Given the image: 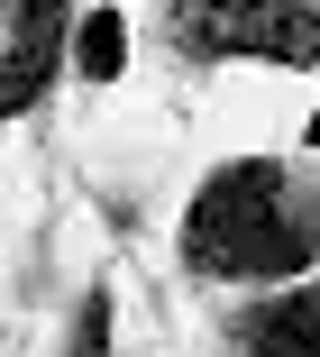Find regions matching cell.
Instances as JSON below:
<instances>
[{"instance_id":"obj_1","label":"cell","mask_w":320,"mask_h":357,"mask_svg":"<svg viewBox=\"0 0 320 357\" xmlns=\"http://www.w3.org/2000/svg\"><path fill=\"white\" fill-rule=\"evenodd\" d=\"M183 266L201 284H293L320 266V192L275 156H229L183 202Z\"/></svg>"},{"instance_id":"obj_2","label":"cell","mask_w":320,"mask_h":357,"mask_svg":"<svg viewBox=\"0 0 320 357\" xmlns=\"http://www.w3.org/2000/svg\"><path fill=\"white\" fill-rule=\"evenodd\" d=\"M174 46L192 64H229L257 55L284 74L320 64V0H174Z\"/></svg>"},{"instance_id":"obj_3","label":"cell","mask_w":320,"mask_h":357,"mask_svg":"<svg viewBox=\"0 0 320 357\" xmlns=\"http://www.w3.org/2000/svg\"><path fill=\"white\" fill-rule=\"evenodd\" d=\"M64 37H73V0H10V46H0V119H28L55 74H64Z\"/></svg>"},{"instance_id":"obj_4","label":"cell","mask_w":320,"mask_h":357,"mask_svg":"<svg viewBox=\"0 0 320 357\" xmlns=\"http://www.w3.org/2000/svg\"><path fill=\"white\" fill-rule=\"evenodd\" d=\"M238 348H247V357H320V284L266 294L247 321H238Z\"/></svg>"},{"instance_id":"obj_5","label":"cell","mask_w":320,"mask_h":357,"mask_svg":"<svg viewBox=\"0 0 320 357\" xmlns=\"http://www.w3.org/2000/svg\"><path fill=\"white\" fill-rule=\"evenodd\" d=\"M64 64H73L83 83H119V74H128V19H119V10H73Z\"/></svg>"},{"instance_id":"obj_6","label":"cell","mask_w":320,"mask_h":357,"mask_svg":"<svg viewBox=\"0 0 320 357\" xmlns=\"http://www.w3.org/2000/svg\"><path fill=\"white\" fill-rule=\"evenodd\" d=\"M64 357H110V284H92L83 303H73V339Z\"/></svg>"},{"instance_id":"obj_7","label":"cell","mask_w":320,"mask_h":357,"mask_svg":"<svg viewBox=\"0 0 320 357\" xmlns=\"http://www.w3.org/2000/svg\"><path fill=\"white\" fill-rule=\"evenodd\" d=\"M302 147H320V110H311V119H302Z\"/></svg>"}]
</instances>
